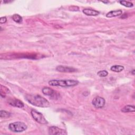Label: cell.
<instances>
[{
  "mask_svg": "<svg viewBox=\"0 0 135 135\" xmlns=\"http://www.w3.org/2000/svg\"><path fill=\"white\" fill-rule=\"evenodd\" d=\"M79 81L75 80H51L49 81V84L53 86L71 87L78 85Z\"/></svg>",
  "mask_w": 135,
  "mask_h": 135,
  "instance_id": "2",
  "label": "cell"
},
{
  "mask_svg": "<svg viewBox=\"0 0 135 135\" xmlns=\"http://www.w3.org/2000/svg\"><path fill=\"white\" fill-rule=\"evenodd\" d=\"M9 92V90L7 88H6L5 86H3V85H1L0 93H1V96L2 98H5L6 96V94L7 93H8Z\"/></svg>",
  "mask_w": 135,
  "mask_h": 135,
  "instance_id": "13",
  "label": "cell"
},
{
  "mask_svg": "<svg viewBox=\"0 0 135 135\" xmlns=\"http://www.w3.org/2000/svg\"><path fill=\"white\" fill-rule=\"evenodd\" d=\"M108 72L106 70L100 71L97 73V75L100 77H105L108 75Z\"/></svg>",
  "mask_w": 135,
  "mask_h": 135,
  "instance_id": "18",
  "label": "cell"
},
{
  "mask_svg": "<svg viewBox=\"0 0 135 135\" xmlns=\"http://www.w3.org/2000/svg\"><path fill=\"white\" fill-rule=\"evenodd\" d=\"M49 134L51 135L54 134H66V132L57 127L52 126L49 128Z\"/></svg>",
  "mask_w": 135,
  "mask_h": 135,
  "instance_id": "7",
  "label": "cell"
},
{
  "mask_svg": "<svg viewBox=\"0 0 135 135\" xmlns=\"http://www.w3.org/2000/svg\"><path fill=\"white\" fill-rule=\"evenodd\" d=\"M27 125L22 122L17 121L9 123L8 126L9 129L14 132H21L26 130Z\"/></svg>",
  "mask_w": 135,
  "mask_h": 135,
  "instance_id": "3",
  "label": "cell"
},
{
  "mask_svg": "<svg viewBox=\"0 0 135 135\" xmlns=\"http://www.w3.org/2000/svg\"><path fill=\"white\" fill-rule=\"evenodd\" d=\"M56 70L57 71L60 72H64V73H71V72H74L77 71V70L73 67L68 66L65 65H58L56 68Z\"/></svg>",
  "mask_w": 135,
  "mask_h": 135,
  "instance_id": "8",
  "label": "cell"
},
{
  "mask_svg": "<svg viewBox=\"0 0 135 135\" xmlns=\"http://www.w3.org/2000/svg\"><path fill=\"white\" fill-rule=\"evenodd\" d=\"M31 114L33 118L37 122L42 124H45L47 123V120L45 119V117L43 116V115L41 113L35 110H32L31 111Z\"/></svg>",
  "mask_w": 135,
  "mask_h": 135,
  "instance_id": "4",
  "label": "cell"
},
{
  "mask_svg": "<svg viewBox=\"0 0 135 135\" xmlns=\"http://www.w3.org/2000/svg\"><path fill=\"white\" fill-rule=\"evenodd\" d=\"M10 116H11V113L3 110H1L0 111L1 118H9Z\"/></svg>",
  "mask_w": 135,
  "mask_h": 135,
  "instance_id": "15",
  "label": "cell"
},
{
  "mask_svg": "<svg viewBox=\"0 0 135 135\" xmlns=\"http://www.w3.org/2000/svg\"><path fill=\"white\" fill-rule=\"evenodd\" d=\"M124 66L120 65H115L111 67V70L115 72H121L124 70Z\"/></svg>",
  "mask_w": 135,
  "mask_h": 135,
  "instance_id": "14",
  "label": "cell"
},
{
  "mask_svg": "<svg viewBox=\"0 0 135 135\" xmlns=\"http://www.w3.org/2000/svg\"><path fill=\"white\" fill-rule=\"evenodd\" d=\"M42 91L44 95L49 96L52 99H55L56 98H58L59 97V94L57 93V92L55 91H54V90L49 87L45 86L42 89Z\"/></svg>",
  "mask_w": 135,
  "mask_h": 135,
  "instance_id": "5",
  "label": "cell"
},
{
  "mask_svg": "<svg viewBox=\"0 0 135 135\" xmlns=\"http://www.w3.org/2000/svg\"><path fill=\"white\" fill-rule=\"evenodd\" d=\"M92 104L96 108H102L105 104V100L101 97H97L92 101Z\"/></svg>",
  "mask_w": 135,
  "mask_h": 135,
  "instance_id": "6",
  "label": "cell"
},
{
  "mask_svg": "<svg viewBox=\"0 0 135 135\" xmlns=\"http://www.w3.org/2000/svg\"><path fill=\"white\" fill-rule=\"evenodd\" d=\"M131 73H132V74L133 75H134V70H133L131 72Z\"/></svg>",
  "mask_w": 135,
  "mask_h": 135,
  "instance_id": "20",
  "label": "cell"
},
{
  "mask_svg": "<svg viewBox=\"0 0 135 135\" xmlns=\"http://www.w3.org/2000/svg\"><path fill=\"white\" fill-rule=\"evenodd\" d=\"M12 18L14 21L16 23H21L22 21V17L18 14H14L12 16Z\"/></svg>",
  "mask_w": 135,
  "mask_h": 135,
  "instance_id": "17",
  "label": "cell"
},
{
  "mask_svg": "<svg viewBox=\"0 0 135 135\" xmlns=\"http://www.w3.org/2000/svg\"><path fill=\"white\" fill-rule=\"evenodd\" d=\"M134 111L135 109L134 105H127L121 109V111L124 113L134 112Z\"/></svg>",
  "mask_w": 135,
  "mask_h": 135,
  "instance_id": "12",
  "label": "cell"
},
{
  "mask_svg": "<svg viewBox=\"0 0 135 135\" xmlns=\"http://www.w3.org/2000/svg\"><path fill=\"white\" fill-rule=\"evenodd\" d=\"M119 3L123 6L127 7H133V5L132 3L126 1H119Z\"/></svg>",
  "mask_w": 135,
  "mask_h": 135,
  "instance_id": "16",
  "label": "cell"
},
{
  "mask_svg": "<svg viewBox=\"0 0 135 135\" xmlns=\"http://www.w3.org/2000/svg\"><path fill=\"white\" fill-rule=\"evenodd\" d=\"M7 21V19H6V17H1L0 18V23L1 24H3V23H5Z\"/></svg>",
  "mask_w": 135,
  "mask_h": 135,
  "instance_id": "19",
  "label": "cell"
},
{
  "mask_svg": "<svg viewBox=\"0 0 135 135\" xmlns=\"http://www.w3.org/2000/svg\"><path fill=\"white\" fill-rule=\"evenodd\" d=\"M25 99L30 104L38 107L46 108L50 105L45 98L38 94H27L25 96Z\"/></svg>",
  "mask_w": 135,
  "mask_h": 135,
  "instance_id": "1",
  "label": "cell"
},
{
  "mask_svg": "<svg viewBox=\"0 0 135 135\" xmlns=\"http://www.w3.org/2000/svg\"><path fill=\"white\" fill-rule=\"evenodd\" d=\"M8 103L13 107L22 108L24 107V103L18 99H11L8 100Z\"/></svg>",
  "mask_w": 135,
  "mask_h": 135,
  "instance_id": "9",
  "label": "cell"
},
{
  "mask_svg": "<svg viewBox=\"0 0 135 135\" xmlns=\"http://www.w3.org/2000/svg\"><path fill=\"white\" fill-rule=\"evenodd\" d=\"M122 13V12L120 9L118 10H114V11H111L109 12H108L106 14V16L107 17H116L120 16L121 14Z\"/></svg>",
  "mask_w": 135,
  "mask_h": 135,
  "instance_id": "11",
  "label": "cell"
},
{
  "mask_svg": "<svg viewBox=\"0 0 135 135\" xmlns=\"http://www.w3.org/2000/svg\"><path fill=\"white\" fill-rule=\"evenodd\" d=\"M83 13L88 16H97L99 14V12L90 8H85L83 9Z\"/></svg>",
  "mask_w": 135,
  "mask_h": 135,
  "instance_id": "10",
  "label": "cell"
}]
</instances>
